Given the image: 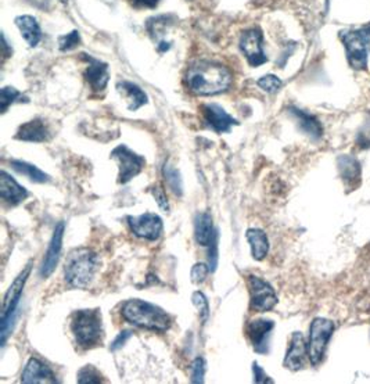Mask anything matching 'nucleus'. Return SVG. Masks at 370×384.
<instances>
[{"label": "nucleus", "instance_id": "nucleus-1", "mask_svg": "<svg viewBox=\"0 0 370 384\" xmlns=\"http://www.w3.org/2000/svg\"><path fill=\"white\" fill-rule=\"evenodd\" d=\"M231 71L214 61H198L186 74V84L191 94L197 96H212L227 92L231 88Z\"/></svg>", "mask_w": 370, "mask_h": 384}, {"label": "nucleus", "instance_id": "nucleus-2", "mask_svg": "<svg viewBox=\"0 0 370 384\" xmlns=\"http://www.w3.org/2000/svg\"><path fill=\"white\" fill-rule=\"evenodd\" d=\"M121 315L128 324L157 333H165L172 324L171 316L162 308L136 298L124 302Z\"/></svg>", "mask_w": 370, "mask_h": 384}, {"label": "nucleus", "instance_id": "nucleus-3", "mask_svg": "<svg viewBox=\"0 0 370 384\" xmlns=\"http://www.w3.org/2000/svg\"><path fill=\"white\" fill-rule=\"evenodd\" d=\"M97 255L87 247L72 250L65 261L64 279L71 288H88L97 269Z\"/></svg>", "mask_w": 370, "mask_h": 384}, {"label": "nucleus", "instance_id": "nucleus-4", "mask_svg": "<svg viewBox=\"0 0 370 384\" xmlns=\"http://www.w3.org/2000/svg\"><path fill=\"white\" fill-rule=\"evenodd\" d=\"M71 331L77 343L84 348H93L101 343L103 324L98 309H81L72 315Z\"/></svg>", "mask_w": 370, "mask_h": 384}, {"label": "nucleus", "instance_id": "nucleus-5", "mask_svg": "<svg viewBox=\"0 0 370 384\" xmlns=\"http://www.w3.org/2000/svg\"><path fill=\"white\" fill-rule=\"evenodd\" d=\"M341 41L347 49L350 65L354 70H365L370 51V25L343 32Z\"/></svg>", "mask_w": 370, "mask_h": 384}, {"label": "nucleus", "instance_id": "nucleus-6", "mask_svg": "<svg viewBox=\"0 0 370 384\" xmlns=\"http://www.w3.org/2000/svg\"><path fill=\"white\" fill-rule=\"evenodd\" d=\"M334 324L324 318H317L311 324L310 329V343H308V357L314 366L324 361L326 347L333 336Z\"/></svg>", "mask_w": 370, "mask_h": 384}, {"label": "nucleus", "instance_id": "nucleus-7", "mask_svg": "<svg viewBox=\"0 0 370 384\" xmlns=\"http://www.w3.org/2000/svg\"><path fill=\"white\" fill-rule=\"evenodd\" d=\"M111 158L118 161L120 165L118 182L122 185L128 184L135 177H138L146 165V160L139 154L134 153L131 148H128L125 144L115 147L111 151Z\"/></svg>", "mask_w": 370, "mask_h": 384}, {"label": "nucleus", "instance_id": "nucleus-8", "mask_svg": "<svg viewBox=\"0 0 370 384\" xmlns=\"http://www.w3.org/2000/svg\"><path fill=\"white\" fill-rule=\"evenodd\" d=\"M247 286L251 297V308L257 312H268L278 304V295L274 288L264 279L250 275Z\"/></svg>", "mask_w": 370, "mask_h": 384}, {"label": "nucleus", "instance_id": "nucleus-9", "mask_svg": "<svg viewBox=\"0 0 370 384\" xmlns=\"http://www.w3.org/2000/svg\"><path fill=\"white\" fill-rule=\"evenodd\" d=\"M128 225L135 236L148 241H158L162 235V219L151 212H146L139 217H128Z\"/></svg>", "mask_w": 370, "mask_h": 384}, {"label": "nucleus", "instance_id": "nucleus-10", "mask_svg": "<svg viewBox=\"0 0 370 384\" xmlns=\"http://www.w3.org/2000/svg\"><path fill=\"white\" fill-rule=\"evenodd\" d=\"M240 49L253 67H260L268 61L262 49V34L258 30H248L243 34Z\"/></svg>", "mask_w": 370, "mask_h": 384}, {"label": "nucleus", "instance_id": "nucleus-11", "mask_svg": "<svg viewBox=\"0 0 370 384\" xmlns=\"http://www.w3.org/2000/svg\"><path fill=\"white\" fill-rule=\"evenodd\" d=\"M275 324L268 319H255L248 322L245 332L250 338L254 350L258 354L269 352V337Z\"/></svg>", "mask_w": 370, "mask_h": 384}, {"label": "nucleus", "instance_id": "nucleus-12", "mask_svg": "<svg viewBox=\"0 0 370 384\" xmlns=\"http://www.w3.org/2000/svg\"><path fill=\"white\" fill-rule=\"evenodd\" d=\"M64 231H65V224L64 222L57 224V226L54 228L51 241L49 243L46 254H45L41 271H39V275L44 279H46V278H49L54 272V269H56V267L58 264V258H60L61 248H63Z\"/></svg>", "mask_w": 370, "mask_h": 384}, {"label": "nucleus", "instance_id": "nucleus-13", "mask_svg": "<svg viewBox=\"0 0 370 384\" xmlns=\"http://www.w3.org/2000/svg\"><path fill=\"white\" fill-rule=\"evenodd\" d=\"M203 115L208 127H211L217 134H227L231 131L233 125H238V121L218 104L203 105Z\"/></svg>", "mask_w": 370, "mask_h": 384}, {"label": "nucleus", "instance_id": "nucleus-14", "mask_svg": "<svg viewBox=\"0 0 370 384\" xmlns=\"http://www.w3.org/2000/svg\"><path fill=\"white\" fill-rule=\"evenodd\" d=\"M307 355H308V345L305 343V338L300 332L293 333L291 341H290V348L287 350V354L283 362L284 368L290 371L302 369Z\"/></svg>", "mask_w": 370, "mask_h": 384}, {"label": "nucleus", "instance_id": "nucleus-15", "mask_svg": "<svg viewBox=\"0 0 370 384\" xmlns=\"http://www.w3.org/2000/svg\"><path fill=\"white\" fill-rule=\"evenodd\" d=\"M21 382L25 384L57 383V379L50 366L32 357L21 375Z\"/></svg>", "mask_w": 370, "mask_h": 384}, {"label": "nucleus", "instance_id": "nucleus-16", "mask_svg": "<svg viewBox=\"0 0 370 384\" xmlns=\"http://www.w3.org/2000/svg\"><path fill=\"white\" fill-rule=\"evenodd\" d=\"M338 172L345 186L354 191L361 181V164L352 155H340L337 160Z\"/></svg>", "mask_w": 370, "mask_h": 384}, {"label": "nucleus", "instance_id": "nucleus-17", "mask_svg": "<svg viewBox=\"0 0 370 384\" xmlns=\"http://www.w3.org/2000/svg\"><path fill=\"white\" fill-rule=\"evenodd\" d=\"M85 58L88 60L89 65L85 71V78L89 84V87L92 88L94 92H101L106 89L107 84H108V67L106 63L96 60L92 57H87V54H84Z\"/></svg>", "mask_w": 370, "mask_h": 384}, {"label": "nucleus", "instance_id": "nucleus-18", "mask_svg": "<svg viewBox=\"0 0 370 384\" xmlns=\"http://www.w3.org/2000/svg\"><path fill=\"white\" fill-rule=\"evenodd\" d=\"M30 274H31V265H27V268L15 278L13 285L8 288L6 295H4L1 315H7V314H10V312H13V311H15L18 308V301H20L23 288H24L27 281H28Z\"/></svg>", "mask_w": 370, "mask_h": 384}, {"label": "nucleus", "instance_id": "nucleus-19", "mask_svg": "<svg viewBox=\"0 0 370 384\" xmlns=\"http://www.w3.org/2000/svg\"><path fill=\"white\" fill-rule=\"evenodd\" d=\"M0 196L6 203H8L11 205H17L28 197V191L24 186L18 185L6 171H1V174H0Z\"/></svg>", "mask_w": 370, "mask_h": 384}, {"label": "nucleus", "instance_id": "nucleus-20", "mask_svg": "<svg viewBox=\"0 0 370 384\" xmlns=\"http://www.w3.org/2000/svg\"><path fill=\"white\" fill-rule=\"evenodd\" d=\"M288 111L297 120L300 129L304 134H307L311 139L318 141V139L322 138L324 128H322V124L319 122V120L317 117H314L312 114H308L307 111L295 108V107H290Z\"/></svg>", "mask_w": 370, "mask_h": 384}, {"label": "nucleus", "instance_id": "nucleus-21", "mask_svg": "<svg viewBox=\"0 0 370 384\" xmlns=\"http://www.w3.org/2000/svg\"><path fill=\"white\" fill-rule=\"evenodd\" d=\"M15 138L18 141H24V142L42 143V142L49 141L50 132L42 120H32V121L20 127Z\"/></svg>", "mask_w": 370, "mask_h": 384}, {"label": "nucleus", "instance_id": "nucleus-22", "mask_svg": "<svg viewBox=\"0 0 370 384\" xmlns=\"http://www.w3.org/2000/svg\"><path fill=\"white\" fill-rule=\"evenodd\" d=\"M15 25L18 27L23 38L30 44L31 48H35L41 42L42 32L37 18L31 15H20L15 18Z\"/></svg>", "mask_w": 370, "mask_h": 384}, {"label": "nucleus", "instance_id": "nucleus-23", "mask_svg": "<svg viewBox=\"0 0 370 384\" xmlns=\"http://www.w3.org/2000/svg\"><path fill=\"white\" fill-rule=\"evenodd\" d=\"M247 241L250 243L251 247V255L257 261H262L269 251V241L267 233L262 229L258 228H251L245 233Z\"/></svg>", "mask_w": 370, "mask_h": 384}, {"label": "nucleus", "instance_id": "nucleus-24", "mask_svg": "<svg viewBox=\"0 0 370 384\" xmlns=\"http://www.w3.org/2000/svg\"><path fill=\"white\" fill-rule=\"evenodd\" d=\"M214 225L212 218L208 212H201L196 215L194 219V236L200 245H210L214 238Z\"/></svg>", "mask_w": 370, "mask_h": 384}, {"label": "nucleus", "instance_id": "nucleus-25", "mask_svg": "<svg viewBox=\"0 0 370 384\" xmlns=\"http://www.w3.org/2000/svg\"><path fill=\"white\" fill-rule=\"evenodd\" d=\"M117 88L120 94H122L129 101L128 107L131 111H136L141 105L147 104V95L140 89L138 85L128 81H122L117 85Z\"/></svg>", "mask_w": 370, "mask_h": 384}, {"label": "nucleus", "instance_id": "nucleus-26", "mask_svg": "<svg viewBox=\"0 0 370 384\" xmlns=\"http://www.w3.org/2000/svg\"><path fill=\"white\" fill-rule=\"evenodd\" d=\"M10 165L15 172L27 177L30 181H32L35 184H47L50 181V177L47 174H45L44 171H41L38 167L27 162V161L14 160V161L10 162Z\"/></svg>", "mask_w": 370, "mask_h": 384}, {"label": "nucleus", "instance_id": "nucleus-27", "mask_svg": "<svg viewBox=\"0 0 370 384\" xmlns=\"http://www.w3.org/2000/svg\"><path fill=\"white\" fill-rule=\"evenodd\" d=\"M162 174H164V178H165V182H167L168 188L172 191L174 194L181 197L184 194V182H182L179 171L177 168H174L171 164L167 162L164 165Z\"/></svg>", "mask_w": 370, "mask_h": 384}, {"label": "nucleus", "instance_id": "nucleus-28", "mask_svg": "<svg viewBox=\"0 0 370 384\" xmlns=\"http://www.w3.org/2000/svg\"><path fill=\"white\" fill-rule=\"evenodd\" d=\"M191 301L194 304V307L198 309L200 314V319L203 324H207L208 318H210V302L207 300V297L204 295V293L201 291H194L191 295Z\"/></svg>", "mask_w": 370, "mask_h": 384}, {"label": "nucleus", "instance_id": "nucleus-29", "mask_svg": "<svg viewBox=\"0 0 370 384\" xmlns=\"http://www.w3.org/2000/svg\"><path fill=\"white\" fill-rule=\"evenodd\" d=\"M101 373L92 366V365H87L84 366L79 372H78V378H77V382L78 383H101L103 379H101Z\"/></svg>", "mask_w": 370, "mask_h": 384}, {"label": "nucleus", "instance_id": "nucleus-30", "mask_svg": "<svg viewBox=\"0 0 370 384\" xmlns=\"http://www.w3.org/2000/svg\"><path fill=\"white\" fill-rule=\"evenodd\" d=\"M23 94L18 92L15 88L11 87H6L1 89L0 92V107H1V113H6L7 108L15 103L18 98H23Z\"/></svg>", "mask_w": 370, "mask_h": 384}, {"label": "nucleus", "instance_id": "nucleus-31", "mask_svg": "<svg viewBox=\"0 0 370 384\" xmlns=\"http://www.w3.org/2000/svg\"><path fill=\"white\" fill-rule=\"evenodd\" d=\"M257 85L265 91L267 94H276L279 89L281 88L283 82L279 79L276 75H264L262 78L258 79Z\"/></svg>", "mask_w": 370, "mask_h": 384}, {"label": "nucleus", "instance_id": "nucleus-32", "mask_svg": "<svg viewBox=\"0 0 370 384\" xmlns=\"http://www.w3.org/2000/svg\"><path fill=\"white\" fill-rule=\"evenodd\" d=\"M205 375V364L203 358H196L190 366V380L191 383H203Z\"/></svg>", "mask_w": 370, "mask_h": 384}, {"label": "nucleus", "instance_id": "nucleus-33", "mask_svg": "<svg viewBox=\"0 0 370 384\" xmlns=\"http://www.w3.org/2000/svg\"><path fill=\"white\" fill-rule=\"evenodd\" d=\"M79 44H81V38H79L78 31H72L64 37H60V39H58L60 50H63V51L75 49Z\"/></svg>", "mask_w": 370, "mask_h": 384}, {"label": "nucleus", "instance_id": "nucleus-34", "mask_svg": "<svg viewBox=\"0 0 370 384\" xmlns=\"http://www.w3.org/2000/svg\"><path fill=\"white\" fill-rule=\"evenodd\" d=\"M210 267H207L205 264L203 262H198L196 265H193L191 271H190V276H191V282L196 283V285H200L203 283L205 279H207V275L210 272Z\"/></svg>", "mask_w": 370, "mask_h": 384}, {"label": "nucleus", "instance_id": "nucleus-35", "mask_svg": "<svg viewBox=\"0 0 370 384\" xmlns=\"http://www.w3.org/2000/svg\"><path fill=\"white\" fill-rule=\"evenodd\" d=\"M217 265H218V232L215 231L214 238L210 243V252H208V267L211 272L217 269Z\"/></svg>", "mask_w": 370, "mask_h": 384}, {"label": "nucleus", "instance_id": "nucleus-36", "mask_svg": "<svg viewBox=\"0 0 370 384\" xmlns=\"http://www.w3.org/2000/svg\"><path fill=\"white\" fill-rule=\"evenodd\" d=\"M150 193L153 194V197L155 198L158 207L164 211H170V203H168V198H167V194L165 191L160 186V185H155L154 188L150 189Z\"/></svg>", "mask_w": 370, "mask_h": 384}, {"label": "nucleus", "instance_id": "nucleus-37", "mask_svg": "<svg viewBox=\"0 0 370 384\" xmlns=\"http://www.w3.org/2000/svg\"><path fill=\"white\" fill-rule=\"evenodd\" d=\"M357 142L362 147V148H368L370 147V120L362 127V129L358 134Z\"/></svg>", "mask_w": 370, "mask_h": 384}, {"label": "nucleus", "instance_id": "nucleus-38", "mask_svg": "<svg viewBox=\"0 0 370 384\" xmlns=\"http://www.w3.org/2000/svg\"><path fill=\"white\" fill-rule=\"evenodd\" d=\"M253 372H254V382L255 383H274V380L269 379V376L264 372V369L257 362L253 364Z\"/></svg>", "mask_w": 370, "mask_h": 384}, {"label": "nucleus", "instance_id": "nucleus-39", "mask_svg": "<svg viewBox=\"0 0 370 384\" xmlns=\"http://www.w3.org/2000/svg\"><path fill=\"white\" fill-rule=\"evenodd\" d=\"M131 337H132V332H131V331H122L118 336L114 338V341H113L111 345H110V350H111V351L120 350Z\"/></svg>", "mask_w": 370, "mask_h": 384}, {"label": "nucleus", "instance_id": "nucleus-40", "mask_svg": "<svg viewBox=\"0 0 370 384\" xmlns=\"http://www.w3.org/2000/svg\"><path fill=\"white\" fill-rule=\"evenodd\" d=\"M134 6L136 7H147V8H154L158 6L160 0H132Z\"/></svg>", "mask_w": 370, "mask_h": 384}, {"label": "nucleus", "instance_id": "nucleus-41", "mask_svg": "<svg viewBox=\"0 0 370 384\" xmlns=\"http://www.w3.org/2000/svg\"><path fill=\"white\" fill-rule=\"evenodd\" d=\"M61 1H63V3H67V1H68V0H61Z\"/></svg>", "mask_w": 370, "mask_h": 384}]
</instances>
